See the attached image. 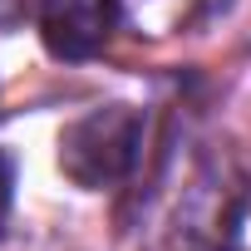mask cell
Segmentation results:
<instances>
[{"label": "cell", "mask_w": 251, "mask_h": 251, "mask_svg": "<svg viewBox=\"0 0 251 251\" xmlns=\"http://www.w3.org/2000/svg\"><path fill=\"white\" fill-rule=\"evenodd\" d=\"M118 25V0H40V35L54 59H89Z\"/></svg>", "instance_id": "cell-3"}, {"label": "cell", "mask_w": 251, "mask_h": 251, "mask_svg": "<svg viewBox=\"0 0 251 251\" xmlns=\"http://www.w3.org/2000/svg\"><path fill=\"white\" fill-rule=\"evenodd\" d=\"M30 10V0H0V30H15Z\"/></svg>", "instance_id": "cell-5"}, {"label": "cell", "mask_w": 251, "mask_h": 251, "mask_svg": "<svg viewBox=\"0 0 251 251\" xmlns=\"http://www.w3.org/2000/svg\"><path fill=\"white\" fill-rule=\"evenodd\" d=\"M173 251H251V182L202 168L177 197Z\"/></svg>", "instance_id": "cell-2"}, {"label": "cell", "mask_w": 251, "mask_h": 251, "mask_svg": "<svg viewBox=\"0 0 251 251\" xmlns=\"http://www.w3.org/2000/svg\"><path fill=\"white\" fill-rule=\"evenodd\" d=\"M10 197H15V168H10L5 153H0V226H5V217H10Z\"/></svg>", "instance_id": "cell-4"}, {"label": "cell", "mask_w": 251, "mask_h": 251, "mask_svg": "<svg viewBox=\"0 0 251 251\" xmlns=\"http://www.w3.org/2000/svg\"><path fill=\"white\" fill-rule=\"evenodd\" d=\"M143 138L148 123L133 103H99L89 113H79L74 123H64L59 133V168L69 182L103 192L113 182H123L138 158H143Z\"/></svg>", "instance_id": "cell-1"}]
</instances>
